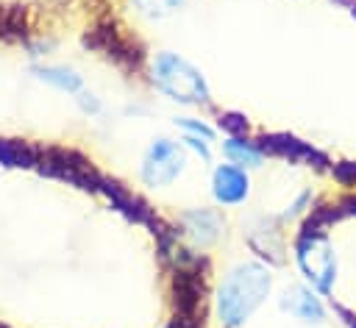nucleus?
Instances as JSON below:
<instances>
[{"label": "nucleus", "mask_w": 356, "mask_h": 328, "mask_svg": "<svg viewBox=\"0 0 356 328\" xmlns=\"http://www.w3.org/2000/svg\"><path fill=\"white\" fill-rule=\"evenodd\" d=\"M153 81L156 86L178 103H206L209 86L197 67H192L178 53H159L153 61Z\"/></svg>", "instance_id": "f03ea898"}, {"label": "nucleus", "mask_w": 356, "mask_h": 328, "mask_svg": "<svg viewBox=\"0 0 356 328\" xmlns=\"http://www.w3.org/2000/svg\"><path fill=\"white\" fill-rule=\"evenodd\" d=\"M181 0H156V6H164V11H170L172 6H178Z\"/></svg>", "instance_id": "9b49d317"}, {"label": "nucleus", "mask_w": 356, "mask_h": 328, "mask_svg": "<svg viewBox=\"0 0 356 328\" xmlns=\"http://www.w3.org/2000/svg\"><path fill=\"white\" fill-rule=\"evenodd\" d=\"M281 309L289 311L292 317L303 320V322H320V320L325 317L323 303H320L306 286H289V289L281 295Z\"/></svg>", "instance_id": "423d86ee"}, {"label": "nucleus", "mask_w": 356, "mask_h": 328, "mask_svg": "<svg viewBox=\"0 0 356 328\" xmlns=\"http://www.w3.org/2000/svg\"><path fill=\"white\" fill-rule=\"evenodd\" d=\"M184 222H186V231L192 233V239L200 245H206L217 236V217L211 211H192L184 217Z\"/></svg>", "instance_id": "0eeeda50"}, {"label": "nucleus", "mask_w": 356, "mask_h": 328, "mask_svg": "<svg viewBox=\"0 0 356 328\" xmlns=\"http://www.w3.org/2000/svg\"><path fill=\"white\" fill-rule=\"evenodd\" d=\"M222 150L231 158V164H236V167H256V164H261V150L253 147L245 139H225Z\"/></svg>", "instance_id": "6e6552de"}, {"label": "nucleus", "mask_w": 356, "mask_h": 328, "mask_svg": "<svg viewBox=\"0 0 356 328\" xmlns=\"http://www.w3.org/2000/svg\"><path fill=\"white\" fill-rule=\"evenodd\" d=\"M298 261H300L306 278L320 292H328L331 289L334 275H337V259H334L331 245L323 236H312V233L303 236L300 245H298Z\"/></svg>", "instance_id": "20e7f679"}, {"label": "nucleus", "mask_w": 356, "mask_h": 328, "mask_svg": "<svg viewBox=\"0 0 356 328\" xmlns=\"http://www.w3.org/2000/svg\"><path fill=\"white\" fill-rule=\"evenodd\" d=\"M248 189H250V181L245 175V167H236V164H220L214 170V178H211V192L220 203L225 206H234V203H242L248 197Z\"/></svg>", "instance_id": "39448f33"}, {"label": "nucleus", "mask_w": 356, "mask_h": 328, "mask_svg": "<svg viewBox=\"0 0 356 328\" xmlns=\"http://www.w3.org/2000/svg\"><path fill=\"white\" fill-rule=\"evenodd\" d=\"M39 78L53 83L56 89H64V92L81 89V75H75L72 69H64V67H44V69H39Z\"/></svg>", "instance_id": "1a4fd4ad"}, {"label": "nucleus", "mask_w": 356, "mask_h": 328, "mask_svg": "<svg viewBox=\"0 0 356 328\" xmlns=\"http://www.w3.org/2000/svg\"><path fill=\"white\" fill-rule=\"evenodd\" d=\"M175 125H181L184 131H189V136H200V139H206V142H214V131H211L206 122H197V120H192V117H181V120H175Z\"/></svg>", "instance_id": "9d476101"}, {"label": "nucleus", "mask_w": 356, "mask_h": 328, "mask_svg": "<svg viewBox=\"0 0 356 328\" xmlns=\"http://www.w3.org/2000/svg\"><path fill=\"white\" fill-rule=\"evenodd\" d=\"M184 147L172 139H156L150 142L145 158H142V181L147 186H170L184 172Z\"/></svg>", "instance_id": "7ed1b4c3"}, {"label": "nucleus", "mask_w": 356, "mask_h": 328, "mask_svg": "<svg viewBox=\"0 0 356 328\" xmlns=\"http://www.w3.org/2000/svg\"><path fill=\"white\" fill-rule=\"evenodd\" d=\"M270 286H273L270 270L261 267L259 261H245V264L234 267L217 292L220 320L228 328H239L270 295Z\"/></svg>", "instance_id": "f257e3e1"}]
</instances>
